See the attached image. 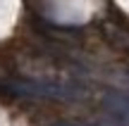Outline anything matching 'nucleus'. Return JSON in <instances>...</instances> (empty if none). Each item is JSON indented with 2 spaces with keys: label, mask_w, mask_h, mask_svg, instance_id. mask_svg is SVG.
<instances>
[{
  "label": "nucleus",
  "mask_w": 129,
  "mask_h": 126,
  "mask_svg": "<svg viewBox=\"0 0 129 126\" xmlns=\"http://www.w3.org/2000/svg\"><path fill=\"white\" fill-rule=\"evenodd\" d=\"M53 126H86V124H74V121H57Z\"/></svg>",
  "instance_id": "f257e3e1"
}]
</instances>
